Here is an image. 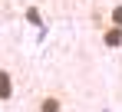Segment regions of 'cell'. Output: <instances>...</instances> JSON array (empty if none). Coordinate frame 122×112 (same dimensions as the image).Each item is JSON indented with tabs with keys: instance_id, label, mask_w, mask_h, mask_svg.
Here are the masks:
<instances>
[{
	"instance_id": "obj_1",
	"label": "cell",
	"mask_w": 122,
	"mask_h": 112,
	"mask_svg": "<svg viewBox=\"0 0 122 112\" xmlns=\"http://www.w3.org/2000/svg\"><path fill=\"white\" fill-rule=\"evenodd\" d=\"M13 92H17V82H13V73H10V69H0V102L13 99Z\"/></svg>"
},
{
	"instance_id": "obj_2",
	"label": "cell",
	"mask_w": 122,
	"mask_h": 112,
	"mask_svg": "<svg viewBox=\"0 0 122 112\" xmlns=\"http://www.w3.org/2000/svg\"><path fill=\"white\" fill-rule=\"evenodd\" d=\"M36 112H63V99L56 92H46L40 99V106H36Z\"/></svg>"
},
{
	"instance_id": "obj_3",
	"label": "cell",
	"mask_w": 122,
	"mask_h": 112,
	"mask_svg": "<svg viewBox=\"0 0 122 112\" xmlns=\"http://www.w3.org/2000/svg\"><path fill=\"white\" fill-rule=\"evenodd\" d=\"M102 43H106L109 50H116V46H122V26H116V23H109V26H106V33H102Z\"/></svg>"
},
{
	"instance_id": "obj_4",
	"label": "cell",
	"mask_w": 122,
	"mask_h": 112,
	"mask_svg": "<svg viewBox=\"0 0 122 112\" xmlns=\"http://www.w3.org/2000/svg\"><path fill=\"white\" fill-rule=\"evenodd\" d=\"M109 17H112L116 26H122V3H119V7H112V13H109Z\"/></svg>"
}]
</instances>
